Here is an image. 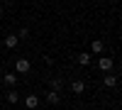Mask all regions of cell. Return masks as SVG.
<instances>
[{"instance_id": "cell-1", "label": "cell", "mask_w": 122, "mask_h": 110, "mask_svg": "<svg viewBox=\"0 0 122 110\" xmlns=\"http://www.w3.org/2000/svg\"><path fill=\"white\" fill-rule=\"evenodd\" d=\"M112 66H115V61H112V56H100V59H98V68H100V71H105V73H110V71H112Z\"/></svg>"}, {"instance_id": "cell-2", "label": "cell", "mask_w": 122, "mask_h": 110, "mask_svg": "<svg viewBox=\"0 0 122 110\" xmlns=\"http://www.w3.org/2000/svg\"><path fill=\"white\" fill-rule=\"evenodd\" d=\"M29 68H32L29 59H17V64H15V71L17 73H29Z\"/></svg>"}, {"instance_id": "cell-3", "label": "cell", "mask_w": 122, "mask_h": 110, "mask_svg": "<svg viewBox=\"0 0 122 110\" xmlns=\"http://www.w3.org/2000/svg\"><path fill=\"white\" fill-rule=\"evenodd\" d=\"M39 103H42V100H39V95H27V98H25V108H27V110H37Z\"/></svg>"}, {"instance_id": "cell-4", "label": "cell", "mask_w": 122, "mask_h": 110, "mask_svg": "<svg viewBox=\"0 0 122 110\" xmlns=\"http://www.w3.org/2000/svg\"><path fill=\"white\" fill-rule=\"evenodd\" d=\"M3 44H5L7 49H15V47L20 44V37H17V34H7V37L3 39Z\"/></svg>"}, {"instance_id": "cell-5", "label": "cell", "mask_w": 122, "mask_h": 110, "mask_svg": "<svg viewBox=\"0 0 122 110\" xmlns=\"http://www.w3.org/2000/svg\"><path fill=\"white\" fill-rule=\"evenodd\" d=\"M105 52V42L103 39H95L93 44H90V54H103Z\"/></svg>"}, {"instance_id": "cell-6", "label": "cell", "mask_w": 122, "mask_h": 110, "mask_svg": "<svg viewBox=\"0 0 122 110\" xmlns=\"http://www.w3.org/2000/svg\"><path fill=\"white\" fill-rule=\"evenodd\" d=\"M83 91H86V83L81 81V78H76V81L71 83V93H76V95H81Z\"/></svg>"}, {"instance_id": "cell-7", "label": "cell", "mask_w": 122, "mask_h": 110, "mask_svg": "<svg viewBox=\"0 0 122 110\" xmlns=\"http://www.w3.org/2000/svg\"><path fill=\"white\" fill-rule=\"evenodd\" d=\"M3 83H5L7 88H15V83H17V76H15V73H10V71H7V73H3Z\"/></svg>"}, {"instance_id": "cell-8", "label": "cell", "mask_w": 122, "mask_h": 110, "mask_svg": "<svg viewBox=\"0 0 122 110\" xmlns=\"http://www.w3.org/2000/svg\"><path fill=\"white\" fill-rule=\"evenodd\" d=\"M46 103H49V105H59V103H61V93L49 91V93H46Z\"/></svg>"}, {"instance_id": "cell-9", "label": "cell", "mask_w": 122, "mask_h": 110, "mask_svg": "<svg viewBox=\"0 0 122 110\" xmlns=\"http://www.w3.org/2000/svg\"><path fill=\"white\" fill-rule=\"evenodd\" d=\"M90 59H93V54H88V52H81V54L76 56V61H78L81 66H88V64H90Z\"/></svg>"}, {"instance_id": "cell-10", "label": "cell", "mask_w": 122, "mask_h": 110, "mask_svg": "<svg viewBox=\"0 0 122 110\" xmlns=\"http://www.w3.org/2000/svg\"><path fill=\"white\" fill-rule=\"evenodd\" d=\"M5 98H7V103H10V105H15V103L20 100V93L15 91V88H10V91H7V95H5Z\"/></svg>"}, {"instance_id": "cell-11", "label": "cell", "mask_w": 122, "mask_h": 110, "mask_svg": "<svg viewBox=\"0 0 122 110\" xmlns=\"http://www.w3.org/2000/svg\"><path fill=\"white\" fill-rule=\"evenodd\" d=\"M103 83H105V88H115V86H117V76H112V73H107V76L103 78Z\"/></svg>"}, {"instance_id": "cell-12", "label": "cell", "mask_w": 122, "mask_h": 110, "mask_svg": "<svg viewBox=\"0 0 122 110\" xmlns=\"http://www.w3.org/2000/svg\"><path fill=\"white\" fill-rule=\"evenodd\" d=\"M51 91H61V78H51Z\"/></svg>"}, {"instance_id": "cell-13", "label": "cell", "mask_w": 122, "mask_h": 110, "mask_svg": "<svg viewBox=\"0 0 122 110\" xmlns=\"http://www.w3.org/2000/svg\"><path fill=\"white\" fill-rule=\"evenodd\" d=\"M20 39H29V29L27 27H22V29H20V34H17Z\"/></svg>"}, {"instance_id": "cell-14", "label": "cell", "mask_w": 122, "mask_h": 110, "mask_svg": "<svg viewBox=\"0 0 122 110\" xmlns=\"http://www.w3.org/2000/svg\"><path fill=\"white\" fill-rule=\"evenodd\" d=\"M0 17H3V7H0Z\"/></svg>"}, {"instance_id": "cell-15", "label": "cell", "mask_w": 122, "mask_h": 110, "mask_svg": "<svg viewBox=\"0 0 122 110\" xmlns=\"http://www.w3.org/2000/svg\"><path fill=\"white\" fill-rule=\"evenodd\" d=\"M71 110H81V108H71Z\"/></svg>"}]
</instances>
